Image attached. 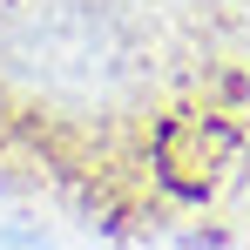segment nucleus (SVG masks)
Returning a JSON list of instances; mask_svg holds the SVG:
<instances>
[{"label": "nucleus", "instance_id": "obj_2", "mask_svg": "<svg viewBox=\"0 0 250 250\" xmlns=\"http://www.w3.org/2000/svg\"><path fill=\"white\" fill-rule=\"evenodd\" d=\"M0 250H47V237L27 230V223H14V230H0Z\"/></svg>", "mask_w": 250, "mask_h": 250}, {"label": "nucleus", "instance_id": "obj_1", "mask_svg": "<svg viewBox=\"0 0 250 250\" xmlns=\"http://www.w3.org/2000/svg\"><path fill=\"white\" fill-rule=\"evenodd\" d=\"M149 169L176 196H203L209 183L230 169V128L216 115H169L149 135Z\"/></svg>", "mask_w": 250, "mask_h": 250}]
</instances>
